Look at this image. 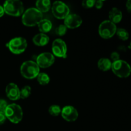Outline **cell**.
Returning <instances> with one entry per match:
<instances>
[{
	"label": "cell",
	"instance_id": "obj_6",
	"mask_svg": "<svg viewBox=\"0 0 131 131\" xmlns=\"http://www.w3.org/2000/svg\"><path fill=\"white\" fill-rule=\"evenodd\" d=\"M27 43L26 40L23 37H16L12 38L6 44V46L12 53L15 54H19L25 51L26 49Z\"/></svg>",
	"mask_w": 131,
	"mask_h": 131
},
{
	"label": "cell",
	"instance_id": "obj_28",
	"mask_svg": "<svg viewBox=\"0 0 131 131\" xmlns=\"http://www.w3.org/2000/svg\"><path fill=\"white\" fill-rule=\"evenodd\" d=\"M104 1H101V0H99V1H95L94 6L97 8V9H100L103 6Z\"/></svg>",
	"mask_w": 131,
	"mask_h": 131
},
{
	"label": "cell",
	"instance_id": "obj_26",
	"mask_svg": "<svg viewBox=\"0 0 131 131\" xmlns=\"http://www.w3.org/2000/svg\"><path fill=\"white\" fill-rule=\"evenodd\" d=\"M111 58L113 61V62L118 61L120 60V54L117 52H113L111 54Z\"/></svg>",
	"mask_w": 131,
	"mask_h": 131
},
{
	"label": "cell",
	"instance_id": "obj_11",
	"mask_svg": "<svg viewBox=\"0 0 131 131\" xmlns=\"http://www.w3.org/2000/svg\"><path fill=\"white\" fill-rule=\"evenodd\" d=\"M61 115L64 120L68 122H74L78 119V112L72 106H66L61 110Z\"/></svg>",
	"mask_w": 131,
	"mask_h": 131
},
{
	"label": "cell",
	"instance_id": "obj_12",
	"mask_svg": "<svg viewBox=\"0 0 131 131\" xmlns=\"http://www.w3.org/2000/svg\"><path fill=\"white\" fill-rule=\"evenodd\" d=\"M83 23L82 18L77 14H69L64 19V24L67 28L75 29L80 26Z\"/></svg>",
	"mask_w": 131,
	"mask_h": 131
},
{
	"label": "cell",
	"instance_id": "obj_2",
	"mask_svg": "<svg viewBox=\"0 0 131 131\" xmlns=\"http://www.w3.org/2000/svg\"><path fill=\"white\" fill-rule=\"evenodd\" d=\"M5 13L11 16L19 17L24 13V5L19 0H8L3 5Z\"/></svg>",
	"mask_w": 131,
	"mask_h": 131
},
{
	"label": "cell",
	"instance_id": "obj_3",
	"mask_svg": "<svg viewBox=\"0 0 131 131\" xmlns=\"http://www.w3.org/2000/svg\"><path fill=\"white\" fill-rule=\"evenodd\" d=\"M4 113L6 118L8 119L13 124H18L23 119V110L19 105L16 104L8 105Z\"/></svg>",
	"mask_w": 131,
	"mask_h": 131
},
{
	"label": "cell",
	"instance_id": "obj_7",
	"mask_svg": "<svg viewBox=\"0 0 131 131\" xmlns=\"http://www.w3.org/2000/svg\"><path fill=\"white\" fill-rule=\"evenodd\" d=\"M117 28L116 24L109 20H104L99 27V33L102 38L105 39L111 38L116 34Z\"/></svg>",
	"mask_w": 131,
	"mask_h": 131
},
{
	"label": "cell",
	"instance_id": "obj_15",
	"mask_svg": "<svg viewBox=\"0 0 131 131\" xmlns=\"http://www.w3.org/2000/svg\"><path fill=\"white\" fill-rule=\"evenodd\" d=\"M49 42V38L45 33H38L34 36L33 42L37 46H45Z\"/></svg>",
	"mask_w": 131,
	"mask_h": 131
},
{
	"label": "cell",
	"instance_id": "obj_17",
	"mask_svg": "<svg viewBox=\"0 0 131 131\" xmlns=\"http://www.w3.org/2000/svg\"><path fill=\"white\" fill-rule=\"evenodd\" d=\"M36 6L40 12H47L51 8V3L49 0H38L36 2Z\"/></svg>",
	"mask_w": 131,
	"mask_h": 131
},
{
	"label": "cell",
	"instance_id": "obj_1",
	"mask_svg": "<svg viewBox=\"0 0 131 131\" xmlns=\"http://www.w3.org/2000/svg\"><path fill=\"white\" fill-rule=\"evenodd\" d=\"M43 19V14L36 8H30L23 14L22 22L26 26L33 27L38 25Z\"/></svg>",
	"mask_w": 131,
	"mask_h": 131
},
{
	"label": "cell",
	"instance_id": "obj_18",
	"mask_svg": "<svg viewBox=\"0 0 131 131\" xmlns=\"http://www.w3.org/2000/svg\"><path fill=\"white\" fill-rule=\"evenodd\" d=\"M112 62L108 58H101L98 61V67L104 72L107 71L111 69Z\"/></svg>",
	"mask_w": 131,
	"mask_h": 131
},
{
	"label": "cell",
	"instance_id": "obj_22",
	"mask_svg": "<svg viewBox=\"0 0 131 131\" xmlns=\"http://www.w3.org/2000/svg\"><path fill=\"white\" fill-rule=\"evenodd\" d=\"M31 93V88L29 86H25L20 90V98L24 99L29 97Z\"/></svg>",
	"mask_w": 131,
	"mask_h": 131
},
{
	"label": "cell",
	"instance_id": "obj_4",
	"mask_svg": "<svg viewBox=\"0 0 131 131\" xmlns=\"http://www.w3.org/2000/svg\"><path fill=\"white\" fill-rule=\"evenodd\" d=\"M20 73L26 79H34L39 74L40 67L35 61H26L20 66Z\"/></svg>",
	"mask_w": 131,
	"mask_h": 131
},
{
	"label": "cell",
	"instance_id": "obj_13",
	"mask_svg": "<svg viewBox=\"0 0 131 131\" xmlns=\"http://www.w3.org/2000/svg\"><path fill=\"white\" fill-rule=\"evenodd\" d=\"M6 94L11 101H17L20 99V90L17 85L14 83H10L6 87Z\"/></svg>",
	"mask_w": 131,
	"mask_h": 131
},
{
	"label": "cell",
	"instance_id": "obj_9",
	"mask_svg": "<svg viewBox=\"0 0 131 131\" xmlns=\"http://www.w3.org/2000/svg\"><path fill=\"white\" fill-rule=\"evenodd\" d=\"M52 54L61 58H65L67 56V44L62 39L57 38L52 43Z\"/></svg>",
	"mask_w": 131,
	"mask_h": 131
},
{
	"label": "cell",
	"instance_id": "obj_16",
	"mask_svg": "<svg viewBox=\"0 0 131 131\" xmlns=\"http://www.w3.org/2000/svg\"><path fill=\"white\" fill-rule=\"evenodd\" d=\"M38 28L40 31L42 33H48L51 30L52 28V24L49 19H42L38 24Z\"/></svg>",
	"mask_w": 131,
	"mask_h": 131
},
{
	"label": "cell",
	"instance_id": "obj_29",
	"mask_svg": "<svg viewBox=\"0 0 131 131\" xmlns=\"http://www.w3.org/2000/svg\"><path fill=\"white\" fill-rule=\"evenodd\" d=\"M126 8L128 12H131V0H129L126 3Z\"/></svg>",
	"mask_w": 131,
	"mask_h": 131
},
{
	"label": "cell",
	"instance_id": "obj_24",
	"mask_svg": "<svg viewBox=\"0 0 131 131\" xmlns=\"http://www.w3.org/2000/svg\"><path fill=\"white\" fill-rule=\"evenodd\" d=\"M95 0H84L82 2V6L84 8H90L95 5Z\"/></svg>",
	"mask_w": 131,
	"mask_h": 131
},
{
	"label": "cell",
	"instance_id": "obj_14",
	"mask_svg": "<svg viewBox=\"0 0 131 131\" xmlns=\"http://www.w3.org/2000/svg\"><path fill=\"white\" fill-rule=\"evenodd\" d=\"M122 12L116 7L113 8L109 13V19H110L109 20L115 24L120 23L122 19Z\"/></svg>",
	"mask_w": 131,
	"mask_h": 131
},
{
	"label": "cell",
	"instance_id": "obj_21",
	"mask_svg": "<svg viewBox=\"0 0 131 131\" xmlns=\"http://www.w3.org/2000/svg\"><path fill=\"white\" fill-rule=\"evenodd\" d=\"M49 113L54 116H57L61 113V109L58 105H52L49 107Z\"/></svg>",
	"mask_w": 131,
	"mask_h": 131
},
{
	"label": "cell",
	"instance_id": "obj_5",
	"mask_svg": "<svg viewBox=\"0 0 131 131\" xmlns=\"http://www.w3.org/2000/svg\"><path fill=\"white\" fill-rule=\"evenodd\" d=\"M111 69L114 74L120 78H127L131 74V67L127 61L122 60L112 63Z\"/></svg>",
	"mask_w": 131,
	"mask_h": 131
},
{
	"label": "cell",
	"instance_id": "obj_27",
	"mask_svg": "<svg viewBox=\"0 0 131 131\" xmlns=\"http://www.w3.org/2000/svg\"><path fill=\"white\" fill-rule=\"evenodd\" d=\"M6 119V117L5 115V113L2 112V111H0V125L5 123Z\"/></svg>",
	"mask_w": 131,
	"mask_h": 131
},
{
	"label": "cell",
	"instance_id": "obj_19",
	"mask_svg": "<svg viewBox=\"0 0 131 131\" xmlns=\"http://www.w3.org/2000/svg\"><path fill=\"white\" fill-rule=\"evenodd\" d=\"M37 78L38 83L41 85H46V84H49V83L50 82L49 76L46 73H39Z\"/></svg>",
	"mask_w": 131,
	"mask_h": 131
},
{
	"label": "cell",
	"instance_id": "obj_10",
	"mask_svg": "<svg viewBox=\"0 0 131 131\" xmlns=\"http://www.w3.org/2000/svg\"><path fill=\"white\" fill-rule=\"evenodd\" d=\"M54 56L50 52H43L38 55L36 60V63L40 68H48L54 63Z\"/></svg>",
	"mask_w": 131,
	"mask_h": 131
},
{
	"label": "cell",
	"instance_id": "obj_25",
	"mask_svg": "<svg viewBox=\"0 0 131 131\" xmlns=\"http://www.w3.org/2000/svg\"><path fill=\"white\" fill-rule=\"evenodd\" d=\"M7 102H6L5 100L3 99H0V111H2L4 112L5 110V109L8 106Z\"/></svg>",
	"mask_w": 131,
	"mask_h": 131
},
{
	"label": "cell",
	"instance_id": "obj_8",
	"mask_svg": "<svg viewBox=\"0 0 131 131\" xmlns=\"http://www.w3.org/2000/svg\"><path fill=\"white\" fill-rule=\"evenodd\" d=\"M51 9L54 16L58 19H65L70 14L69 6L62 1H57L54 2Z\"/></svg>",
	"mask_w": 131,
	"mask_h": 131
},
{
	"label": "cell",
	"instance_id": "obj_20",
	"mask_svg": "<svg viewBox=\"0 0 131 131\" xmlns=\"http://www.w3.org/2000/svg\"><path fill=\"white\" fill-rule=\"evenodd\" d=\"M118 37L120 39L125 41L129 39V33L124 28H117V30L116 32Z\"/></svg>",
	"mask_w": 131,
	"mask_h": 131
},
{
	"label": "cell",
	"instance_id": "obj_23",
	"mask_svg": "<svg viewBox=\"0 0 131 131\" xmlns=\"http://www.w3.org/2000/svg\"><path fill=\"white\" fill-rule=\"evenodd\" d=\"M67 31V28L65 26V24L59 25L55 29L56 34L58 36H63L64 35L66 34Z\"/></svg>",
	"mask_w": 131,
	"mask_h": 131
},
{
	"label": "cell",
	"instance_id": "obj_30",
	"mask_svg": "<svg viewBox=\"0 0 131 131\" xmlns=\"http://www.w3.org/2000/svg\"><path fill=\"white\" fill-rule=\"evenodd\" d=\"M4 14H5V10H4L3 6L0 5V17H1L4 15Z\"/></svg>",
	"mask_w": 131,
	"mask_h": 131
}]
</instances>
